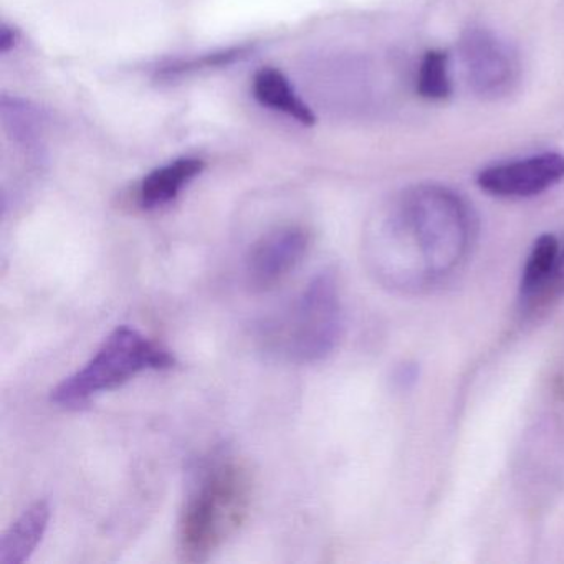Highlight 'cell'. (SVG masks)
<instances>
[{
	"mask_svg": "<svg viewBox=\"0 0 564 564\" xmlns=\"http://www.w3.org/2000/svg\"><path fill=\"white\" fill-rule=\"evenodd\" d=\"M343 335L339 283L332 270L312 282L257 329L260 348L283 362L315 365L328 358Z\"/></svg>",
	"mask_w": 564,
	"mask_h": 564,
	"instance_id": "obj_3",
	"label": "cell"
},
{
	"mask_svg": "<svg viewBox=\"0 0 564 564\" xmlns=\"http://www.w3.org/2000/svg\"><path fill=\"white\" fill-rule=\"evenodd\" d=\"M253 47L250 45H240V47L226 48V51L214 52V54L200 55V57L191 58V61L177 62L170 65L161 72V77L173 78L180 75L191 74V72L204 70V68L224 67V65L236 64L237 61L249 57Z\"/></svg>",
	"mask_w": 564,
	"mask_h": 564,
	"instance_id": "obj_14",
	"label": "cell"
},
{
	"mask_svg": "<svg viewBox=\"0 0 564 564\" xmlns=\"http://www.w3.org/2000/svg\"><path fill=\"white\" fill-rule=\"evenodd\" d=\"M564 180V156L544 153L513 163L497 164L478 174L481 191L507 199H523L546 193Z\"/></svg>",
	"mask_w": 564,
	"mask_h": 564,
	"instance_id": "obj_7",
	"label": "cell"
},
{
	"mask_svg": "<svg viewBox=\"0 0 564 564\" xmlns=\"http://www.w3.org/2000/svg\"><path fill=\"white\" fill-rule=\"evenodd\" d=\"M560 252V243L551 234H544L534 242L520 283V300L524 308H531L551 292H556L554 283Z\"/></svg>",
	"mask_w": 564,
	"mask_h": 564,
	"instance_id": "obj_10",
	"label": "cell"
},
{
	"mask_svg": "<svg viewBox=\"0 0 564 564\" xmlns=\"http://www.w3.org/2000/svg\"><path fill=\"white\" fill-rule=\"evenodd\" d=\"M253 477L246 462L230 455L213 458L199 471L180 518V551L200 563L239 533L249 518Z\"/></svg>",
	"mask_w": 564,
	"mask_h": 564,
	"instance_id": "obj_2",
	"label": "cell"
},
{
	"mask_svg": "<svg viewBox=\"0 0 564 564\" xmlns=\"http://www.w3.org/2000/svg\"><path fill=\"white\" fill-rule=\"evenodd\" d=\"M199 158H180L151 171L140 186V204L143 209H158L173 203L181 191L204 171Z\"/></svg>",
	"mask_w": 564,
	"mask_h": 564,
	"instance_id": "obj_9",
	"label": "cell"
},
{
	"mask_svg": "<svg viewBox=\"0 0 564 564\" xmlns=\"http://www.w3.org/2000/svg\"><path fill=\"white\" fill-rule=\"evenodd\" d=\"M51 521V505L35 501L8 528L0 540V564H22L44 540Z\"/></svg>",
	"mask_w": 564,
	"mask_h": 564,
	"instance_id": "obj_8",
	"label": "cell"
},
{
	"mask_svg": "<svg viewBox=\"0 0 564 564\" xmlns=\"http://www.w3.org/2000/svg\"><path fill=\"white\" fill-rule=\"evenodd\" d=\"M15 41H18V32L12 28H8V25H2V29H0V51H2V54L11 51L15 45Z\"/></svg>",
	"mask_w": 564,
	"mask_h": 564,
	"instance_id": "obj_15",
	"label": "cell"
},
{
	"mask_svg": "<svg viewBox=\"0 0 564 564\" xmlns=\"http://www.w3.org/2000/svg\"><path fill=\"white\" fill-rule=\"evenodd\" d=\"M556 292L564 293V247L560 252V260H557L556 283H554Z\"/></svg>",
	"mask_w": 564,
	"mask_h": 564,
	"instance_id": "obj_16",
	"label": "cell"
},
{
	"mask_svg": "<svg viewBox=\"0 0 564 564\" xmlns=\"http://www.w3.org/2000/svg\"><path fill=\"white\" fill-rule=\"evenodd\" d=\"M2 117H4L6 127L9 128L15 140L22 141L28 147H34L39 143L42 131L41 115L37 110L24 101L15 98L4 97L2 100Z\"/></svg>",
	"mask_w": 564,
	"mask_h": 564,
	"instance_id": "obj_12",
	"label": "cell"
},
{
	"mask_svg": "<svg viewBox=\"0 0 564 564\" xmlns=\"http://www.w3.org/2000/svg\"><path fill=\"white\" fill-rule=\"evenodd\" d=\"M174 356L131 326H118L94 358L52 391L51 401L68 411H80L95 395L113 391L141 372L173 368Z\"/></svg>",
	"mask_w": 564,
	"mask_h": 564,
	"instance_id": "obj_4",
	"label": "cell"
},
{
	"mask_svg": "<svg viewBox=\"0 0 564 564\" xmlns=\"http://www.w3.org/2000/svg\"><path fill=\"white\" fill-rule=\"evenodd\" d=\"M458 51L478 97L500 100L513 94L520 82V61L511 45L488 29L471 28L462 35Z\"/></svg>",
	"mask_w": 564,
	"mask_h": 564,
	"instance_id": "obj_5",
	"label": "cell"
},
{
	"mask_svg": "<svg viewBox=\"0 0 564 564\" xmlns=\"http://www.w3.org/2000/svg\"><path fill=\"white\" fill-rule=\"evenodd\" d=\"M252 90L263 107L285 113L286 117L293 118L305 127L316 123L312 108L296 95L289 78L282 72L272 67L257 72L252 82Z\"/></svg>",
	"mask_w": 564,
	"mask_h": 564,
	"instance_id": "obj_11",
	"label": "cell"
},
{
	"mask_svg": "<svg viewBox=\"0 0 564 564\" xmlns=\"http://www.w3.org/2000/svg\"><path fill=\"white\" fill-rule=\"evenodd\" d=\"M312 232L303 226H283L260 237L246 259V279L253 292L282 285L308 256Z\"/></svg>",
	"mask_w": 564,
	"mask_h": 564,
	"instance_id": "obj_6",
	"label": "cell"
},
{
	"mask_svg": "<svg viewBox=\"0 0 564 564\" xmlns=\"http://www.w3.org/2000/svg\"><path fill=\"white\" fill-rule=\"evenodd\" d=\"M389 240L391 252L375 260L381 275L401 289H425L465 262L474 240V217L452 191L415 187L392 210Z\"/></svg>",
	"mask_w": 564,
	"mask_h": 564,
	"instance_id": "obj_1",
	"label": "cell"
},
{
	"mask_svg": "<svg viewBox=\"0 0 564 564\" xmlns=\"http://www.w3.org/2000/svg\"><path fill=\"white\" fill-rule=\"evenodd\" d=\"M419 94L429 100H444L451 95V77H448V55L441 51L425 54L417 78Z\"/></svg>",
	"mask_w": 564,
	"mask_h": 564,
	"instance_id": "obj_13",
	"label": "cell"
}]
</instances>
